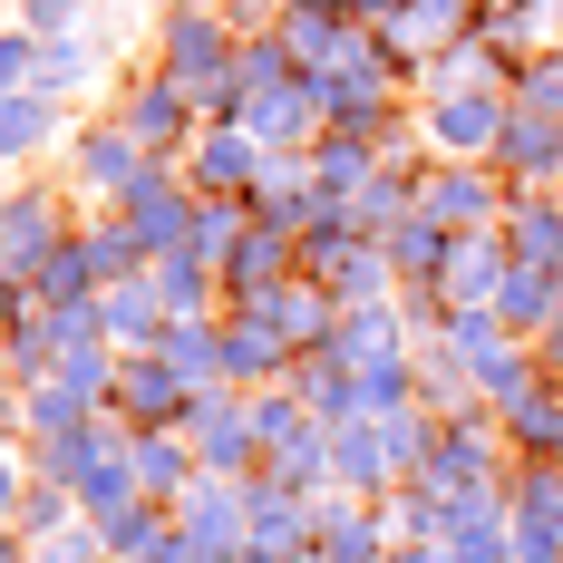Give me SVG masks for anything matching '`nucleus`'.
<instances>
[{"label":"nucleus","mask_w":563,"mask_h":563,"mask_svg":"<svg viewBox=\"0 0 563 563\" xmlns=\"http://www.w3.org/2000/svg\"><path fill=\"white\" fill-rule=\"evenodd\" d=\"M58 243H68V233H58V205L49 195H30V205H0V273H40V263H49Z\"/></svg>","instance_id":"obj_1"},{"label":"nucleus","mask_w":563,"mask_h":563,"mask_svg":"<svg viewBox=\"0 0 563 563\" xmlns=\"http://www.w3.org/2000/svg\"><path fill=\"white\" fill-rule=\"evenodd\" d=\"M126 126H136V136H185V88H175V78H156V88H136V108H126Z\"/></svg>","instance_id":"obj_2"},{"label":"nucleus","mask_w":563,"mask_h":563,"mask_svg":"<svg viewBox=\"0 0 563 563\" xmlns=\"http://www.w3.org/2000/svg\"><path fill=\"white\" fill-rule=\"evenodd\" d=\"M185 398H195V389H175V360H166V369H156V360L126 369V408H136V418H175Z\"/></svg>","instance_id":"obj_3"},{"label":"nucleus","mask_w":563,"mask_h":563,"mask_svg":"<svg viewBox=\"0 0 563 563\" xmlns=\"http://www.w3.org/2000/svg\"><path fill=\"white\" fill-rule=\"evenodd\" d=\"M253 175H263L253 136H214V146H205V166H195V185H253Z\"/></svg>","instance_id":"obj_4"},{"label":"nucleus","mask_w":563,"mask_h":563,"mask_svg":"<svg viewBox=\"0 0 563 563\" xmlns=\"http://www.w3.org/2000/svg\"><path fill=\"white\" fill-rule=\"evenodd\" d=\"M496 117H506L496 98H466V108L438 117V136H448V146H486V136H496Z\"/></svg>","instance_id":"obj_5"},{"label":"nucleus","mask_w":563,"mask_h":563,"mask_svg":"<svg viewBox=\"0 0 563 563\" xmlns=\"http://www.w3.org/2000/svg\"><path fill=\"white\" fill-rule=\"evenodd\" d=\"M40 136H49V108L40 98H0V156L10 146H40Z\"/></svg>","instance_id":"obj_6"},{"label":"nucleus","mask_w":563,"mask_h":563,"mask_svg":"<svg viewBox=\"0 0 563 563\" xmlns=\"http://www.w3.org/2000/svg\"><path fill=\"white\" fill-rule=\"evenodd\" d=\"M136 486H146V496H156V486H185V448L146 438V448H136Z\"/></svg>","instance_id":"obj_7"},{"label":"nucleus","mask_w":563,"mask_h":563,"mask_svg":"<svg viewBox=\"0 0 563 563\" xmlns=\"http://www.w3.org/2000/svg\"><path fill=\"white\" fill-rule=\"evenodd\" d=\"M78 20V0H30V30H68Z\"/></svg>","instance_id":"obj_8"}]
</instances>
